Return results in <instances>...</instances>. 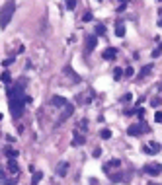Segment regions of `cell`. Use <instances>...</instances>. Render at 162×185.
I'll return each mask as SVG.
<instances>
[{"label":"cell","mask_w":162,"mask_h":185,"mask_svg":"<svg viewBox=\"0 0 162 185\" xmlns=\"http://www.w3.org/2000/svg\"><path fill=\"white\" fill-rule=\"evenodd\" d=\"M100 136H102V138H106V140H107V138H112V131H109V129H104V131L100 132Z\"/></svg>","instance_id":"cell-17"},{"label":"cell","mask_w":162,"mask_h":185,"mask_svg":"<svg viewBox=\"0 0 162 185\" xmlns=\"http://www.w3.org/2000/svg\"><path fill=\"white\" fill-rule=\"evenodd\" d=\"M117 166H119V160H112L109 164L104 166V169H106V172H109V168H117Z\"/></svg>","instance_id":"cell-16"},{"label":"cell","mask_w":162,"mask_h":185,"mask_svg":"<svg viewBox=\"0 0 162 185\" xmlns=\"http://www.w3.org/2000/svg\"><path fill=\"white\" fill-rule=\"evenodd\" d=\"M84 136L82 135H80V132H74V140H72V144H74V146H80V144H84Z\"/></svg>","instance_id":"cell-12"},{"label":"cell","mask_w":162,"mask_h":185,"mask_svg":"<svg viewBox=\"0 0 162 185\" xmlns=\"http://www.w3.org/2000/svg\"><path fill=\"white\" fill-rule=\"evenodd\" d=\"M4 154L8 156V160H16V156H18V152L14 148H4Z\"/></svg>","instance_id":"cell-13"},{"label":"cell","mask_w":162,"mask_h":185,"mask_svg":"<svg viewBox=\"0 0 162 185\" xmlns=\"http://www.w3.org/2000/svg\"><path fill=\"white\" fill-rule=\"evenodd\" d=\"M82 20H84V21H90V20H92V12H86L84 16H82Z\"/></svg>","instance_id":"cell-22"},{"label":"cell","mask_w":162,"mask_h":185,"mask_svg":"<svg viewBox=\"0 0 162 185\" xmlns=\"http://www.w3.org/2000/svg\"><path fill=\"white\" fill-rule=\"evenodd\" d=\"M104 33H106V27L102 24H98V25H96V35H104Z\"/></svg>","instance_id":"cell-19"},{"label":"cell","mask_w":162,"mask_h":185,"mask_svg":"<svg viewBox=\"0 0 162 185\" xmlns=\"http://www.w3.org/2000/svg\"><path fill=\"white\" fill-rule=\"evenodd\" d=\"M160 53H162V45H160L158 49H154V51H152V57H158Z\"/></svg>","instance_id":"cell-25"},{"label":"cell","mask_w":162,"mask_h":185,"mask_svg":"<svg viewBox=\"0 0 162 185\" xmlns=\"http://www.w3.org/2000/svg\"><path fill=\"white\" fill-rule=\"evenodd\" d=\"M12 62H14V57H10V58H4V62H2V64H4V66H10Z\"/></svg>","instance_id":"cell-23"},{"label":"cell","mask_w":162,"mask_h":185,"mask_svg":"<svg viewBox=\"0 0 162 185\" xmlns=\"http://www.w3.org/2000/svg\"><path fill=\"white\" fill-rule=\"evenodd\" d=\"M41 179H43V173H41V172H35L33 177H31V185H37Z\"/></svg>","instance_id":"cell-14"},{"label":"cell","mask_w":162,"mask_h":185,"mask_svg":"<svg viewBox=\"0 0 162 185\" xmlns=\"http://www.w3.org/2000/svg\"><path fill=\"white\" fill-rule=\"evenodd\" d=\"M67 172H69V162H59V166H57V175L59 177H64L67 175Z\"/></svg>","instance_id":"cell-7"},{"label":"cell","mask_w":162,"mask_h":185,"mask_svg":"<svg viewBox=\"0 0 162 185\" xmlns=\"http://www.w3.org/2000/svg\"><path fill=\"white\" fill-rule=\"evenodd\" d=\"M152 70V64H146V66H143V68L141 70H139V74H137V78H145L146 76V74H149Z\"/></svg>","instance_id":"cell-10"},{"label":"cell","mask_w":162,"mask_h":185,"mask_svg":"<svg viewBox=\"0 0 162 185\" xmlns=\"http://www.w3.org/2000/svg\"><path fill=\"white\" fill-rule=\"evenodd\" d=\"M14 12H16V2H14V0H6V4L2 6V10H0V27L2 29H6V25L12 21Z\"/></svg>","instance_id":"cell-1"},{"label":"cell","mask_w":162,"mask_h":185,"mask_svg":"<svg viewBox=\"0 0 162 185\" xmlns=\"http://www.w3.org/2000/svg\"><path fill=\"white\" fill-rule=\"evenodd\" d=\"M121 76H123V70H121V68H115V70H113V78H115V80H121Z\"/></svg>","instance_id":"cell-20"},{"label":"cell","mask_w":162,"mask_h":185,"mask_svg":"<svg viewBox=\"0 0 162 185\" xmlns=\"http://www.w3.org/2000/svg\"><path fill=\"white\" fill-rule=\"evenodd\" d=\"M100 154H102V150H100V148H96V150H94V156H96V158H100Z\"/></svg>","instance_id":"cell-27"},{"label":"cell","mask_w":162,"mask_h":185,"mask_svg":"<svg viewBox=\"0 0 162 185\" xmlns=\"http://www.w3.org/2000/svg\"><path fill=\"white\" fill-rule=\"evenodd\" d=\"M0 78H2V82H4V84H10V82H12V76H10V72H8V70H4Z\"/></svg>","instance_id":"cell-15"},{"label":"cell","mask_w":162,"mask_h":185,"mask_svg":"<svg viewBox=\"0 0 162 185\" xmlns=\"http://www.w3.org/2000/svg\"><path fill=\"white\" fill-rule=\"evenodd\" d=\"M98 45V37L96 35H86V53H92Z\"/></svg>","instance_id":"cell-4"},{"label":"cell","mask_w":162,"mask_h":185,"mask_svg":"<svg viewBox=\"0 0 162 185\" xmlns=\"http://www.w3.org/2000/svg\"><path fill=\"white\" fill-rule=\"evenodd\" d=\"M51 105H55V107H67L69 101L64 99L63 95H53V98H51Z\"/></svg>","instance_id":"cell-6"},{"label":"cell","mask_w":162,"mask_h":185,"mask_svg":"<svg viewBox=\"0 0 162 185\" xmlns=\"http://www.w3.org/2000/svg\"><path fill=\"white\" fill-rule=\"evenodd\" d=\"M158 25H160V27H162V18H160V20H158Z\"/></svg>","instance_id":"cell-29"},{"label":"cell","mask_w":162,"mask_h":185,"mask_svg":"<svg viewBox=\"0 0 162 185\" xmlns=\"http://www.w3.org/2000/svg\"><path fill=\"white\" fill-rule=\"evenodd\" d=\"M145 172L149 175H158V173H162V164H158V162H150V164L145 166Z\"/></svg>","instance_id":"cell-3"},{"label":"cell","mask_w":162,"mask_h":185,"mask_svg":"<svg viewBox=\"0 0 162 185\" xmlns=\"http://www.w3.org/2000/svg\"><path fill=\"white\" fill-rule=\"evenodd\" d=\"M64 4H67L69 10H74L76 8V0H64Z\"/></svg>","instance_id":"cell-18"},{"label":"cell","mask_w":162,"mask_h":185,"mask_svg":"<svg viewBox=\"0 0 162 185\" xmlns=\"http://www.w3.org/2000/svg\"><path fill=\"white\" fill-rule=\"evenodd\" d=\"M115 35L117 37H123L125 35V25H123L121 20H117V24H115Z\"/></svg>","instance_id":"cell-9"},{"label":"cell","mask_w":162,"mask_h":185,"mask_svg":"<svg viewBox=\"0 0 162 185\" xmlns=\"http://www.w3.org/2000/svg\"><path fill=\"white\" fill-rule=\"evenodd\" d=\"M8 169H10V173H14V175H18V164H16V160H8Z\"/></svg>","instance_id":"cell-11"},{"label":"cell","mask_w":162,"mask_h":185,"mask_svg":"<svg viewBox=\"0 0 162 185\" xmlns=\"http://www.w3.org/2000/svg\"><path fill=\"white\" fill-rule=\"evenodd\" d=\"M78 129H80V131H86V121H80V123H78Z\"/></svg>","instance_id":"cell-26"},{"label":"cell","mask_w":162,"mask_h":185,"mask_svg":"<svg viewBox=\"0 0 162 185\" xmlns=\"http://www.w3.org/2000/svg\"><path fill=\"white\" fill-rule=\"evenodd\" d=\"M154 121H156V123H162V111H156V115H154Z\"/></svg>","instance_id":"cell-21"},{"label":"cell","mask_w":162,"mask_h":185,"mask_svg":"<svg viewBox=\"0 0 162 185\" xmlns=\"http://www.w3.org/2000/svg\"><path fill=\"white\" fill-rule=\"evenodd\" d=\"M63 109H64V111H63V115L59 117V125H61V123H64V121H67V119H69V117H70L72 113H74V105H70V103H69L67 107H63Z\"/></svg>","instance_id":"cell-5"},{"label":"cell","mask_w":162,"mask_h":185,"mask_svg":"<svg viewBox=\"0 0 162 185\" xmlns=\"http://www.w3.org/2000/svg\"><path fill=\"white\" fill-rule=\"evenodd\" d=\"M127 132H129L131 136H141L143 132H146V123H137V125H131Z\"/></svg>","instance_id":"cell-2"},{"label":"cell","mask_w":162,"mask_h":185,"mask_svg":"<svg viewBox=\"0 0 162 185\" xmlns=\"http://www.w3.org/2000/svg\"><path fill=\"white\" fill-rule=\"evenodd\" d=\"M125 74H127V76L131 78V76H133V74H135V70H133V66H129V68L127 70H125Z\"/></svg>","instance_id":"cell-24"},{"label":"cell","mask_w":162,"mask_h":185,"mask_svg":"<svg viewBox=\"0 0 162 185\" xmlns=\"http://www.w3.org/2000/svg\"><path fill=\"white\" fill-rule=\"evenodd\" d=\"M150 185H158V183H150Z\"/></svg>","instance_id":"cell-30"},{"label":"cell","mask_w":162,"mask_h":185,"mask_svg":"<svg viewBox=\"0 0 162 185\" xmlns=\"http://www.w3.org/2000/svg\"><path fill=\"white\" fill-rule=\"evenodd\" d=\"M115 55H117V51H115V47H107L104 53H102V57L106 58V61H112V58H115Z\"/></svg>","instance_id":"cell-8"},{"label":"cell","mask_w":162,"mask_h":185,"mask_svg":"<svg viewBox=\"0 0 162 185\" xmlns=\"http://www.w3.org/2000/svg\"><path fill=\"white\" fill-rule=\"evenodd\" d=\"M100 2H102V0H100Z\"/></svg>","instance_id":"cell-31"},{"label":"cell","mask_w":162,"mask_h":185,"mask_svg":"<svg viewBox=\"0 0 162 185\" xmlns=\"http://www.w3.org/2000/svg\"><path fill=\"white\" fill-rule=\"evenodd\" d=\"M152 105H154V107L160 105V99H158V98H154V99H152Z\"/></svg>","instance_id":"cell-28"}]
</instances>
